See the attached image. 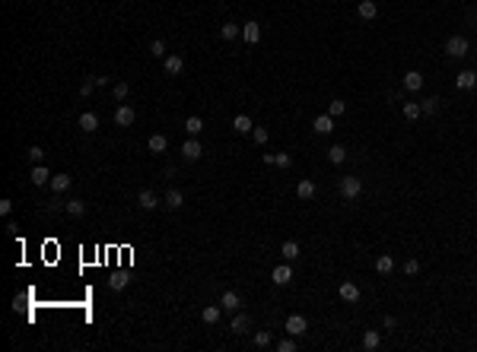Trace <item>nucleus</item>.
<instances>
[{"label": "nucleus", "mask_w": 477, "mask_h": 352, "mask_svg": "<svg viewBox=\"0 0 477 352\" xmlns=\"http://www.w3.org/2000/svg\"><path fill=\"white\" fill-rule=\"evenodd\" d=\"M446 54H449V57H465V54H468V38L465 35H452L446 42Z\"/></svg>", "instance_id": "nucleus-1"}, {"label": "nucleus", "mask_w": 477, "mask_h": 352, "mask_svg": "<svg viewBox=\"0 0 477 352\" xmlns=\"http://www.w3.org/2000/svg\"><path fill=\"white\" fill-rule=\"evenodd\" d=\"M360 191H363V181L360 178H353V175H350V178H340V194H344L347 200H357Z\"/></svg>", "instance_id": "nucleus-2"}, {"label": "nucleus", "mask_w": 477, "mask_h": 352, "mask_svg": "<svg viewBox=\"0 0 477 352\" xmlns=\"http://www.w3.org/2000/svg\"><path fill=\"white\" fill-rule=\"evenodd\" d=\"M306 330H309V321L302 314H290V317H286V333H290V336H302Z\"/></svg>", "instance_id": "nucleus-3"}, {"label": "nucleus", "mask_w": 477, "mask_h": 352, "mask_svg": "<svg viewBox=\"0 0 477 352\" xmlns=\"http://www.w3.org/2000/svg\"><path fill=\"white\" fill-rule=\"evenodd\" d=\"M181 155H185L188 162H194V159H200V155H204V150H200V143H197V137H188L185 143H181Z\"/></svg>", "instance_id": "nucleus-4"}, {"label": "nucleus", "mask_w": 477, "mask_h": 352, "mask_svg": "<svg viewBox=\"0 0 477 352\" xmlns=\"http://www.w3.org/2000/svg\"><path fill=\"white\" fill-rule=\"evenodd\" d=\"M242 38H245L248 45H258L261 42V25L254 23V19H248V23L242 25Z\"/></svg>", "instance_id": "nucleus-5"}, {"label": "nucleus", "mask_w": 477, "mask_h": 352, "mask_svg": "<svg viewBox=\"0 0 477 352\" xmlns=\"http://www.w3.org/2000/svg\"><path fill=\"white\" fill-rule=\"evenodd\" d=\"M51 178H55V175H51V172H48L45 165H35V168H32V175H29V181H32L35 187H45V184H51Z\"/></svg>", "instance_id": "nucleus-6"}, {"label": "nucleus", "mask_w": 477, "mask_h": 352, "mask_svg": "<svg viewBox=\"0 0 477 352\" xmlns=\"http://www.w3.org/2000/svg\"><path fill=\"white\" fill-rule=\"evenodd\" d=\"M134 121H137V114H134V108H127V105H118V111H115V124H118V127H131Z\"/></svg>", "instance_id": "nucleus-7"}, {"label": "nucleus", "mask_w": 477, "mask_h": 352, "mask_svg": "<svg viewBox=\"0 0 477 352\" xmlns=\"http://www.w3.org/2000/svg\"><path fill=\"white\" fill-rule=\"evenodd\" d=\"M274 286H286V282L293 279V270H290V263H280V267H274Z\"/></svg>", "instance_id": "nucleus-8"}, {"label": "nucleus", "mask_w": 477, "mask_h": 352, "mask_svg": "<svg viewBox=\"0 0 477 352\" xmlns=\"http://www.w3.org/2000/svg\"><path fill=\"white\" fill-rule=\"evenodd\" d=\"M404 89H407V92H420V89H423V73L407 70V73H404Z\"/></svg>", "instance_id": "nucleus-9"}, {"label": "nucleus", "mask_w": 477, "mask_h": 352, "mask_svg": "<svg viewBox=\"0 0 477 352\" xmlns=\"http://www.w3.org/2000/svg\"><path fill=\"white\" fill-rule=\"evenodd\" d=\"M77 124H80V130H86V133H96V130H99V118H96L92 111H83Z\"/></svg>", "instance_id": "nucleus-10"}, {"label": "nucleus", "mask_w": 477, "mask_h": 352, "mask_svg": "<svg viewBox=\"0 0 477 352\" xmlns=\"http://www.w3.org/2000/svg\"><path fill=\"white\" fill-rule=\"evenodd\" d=\"M340 299L357 304L360 302V286H357V282H340Z\"/></svg>", "instance_id": "nucleus-11"}, {"label": "nucleus", "mask_w": 477, "mask_h": 352, "mask_svg": "<svg viewBox=\"0 0 477 352\" xmlns=\"http://www.w3.org/2000/svg\"><path fill=\"white\" fill-rule=\"evenodd\" d=\"M163 64H166V73H169V76H178V73L185 70V60H181L178 54H169V57H163Z\"/></svg>", "instance_id": "nucleus-12"}, {"label": "nucleus", "mask_w": 477, "mask_h": 352, "mask_svg": "<svg viewBox=\"0 0 477 352\" xmlns=\"http://www.w3.org/2000/svg\"><path fill=\"white\" fill-rule=\"evenodd\" d=\"M312 127H315V133H325V137H328V133H334V118H331V114H318Z\"/></svg>", "instance_id": "nucleus-13"}, {"label": "nucleus", "mask_w": 477, "mask_h": 352, "mask_svg": "<svg viewBox=\"0 0 477 352\" xmlns=\"http://www.w3.org/2000/svg\"><path fill=\"white\" fill-rule=\"evenodd\" d=\"M357 13H360V19H375L379 16V6H375V0H360Z\"/></svg>", "instance_id": "nucleus-14"}, {"label": "nucleus", "mask_w": 477, "mask_h": 352, "mask_svg": "<svg viewBox=\"0 0 477 352\" xmlns=\"http://www.w3.org/2000/svg\"><path fill=\"white\" fill-rule=\"evenodd\" d=\"M455 83H458V89L468 92V89H474V86H477V73H474V70H461Z\"/></svg>", "instance_id": "nucleus-15"}, {"label": "nucleus", "mask_w": 477, "mask_h": 352, "mask_svg": "<svg viewBox=\"0 0 477 352\" xmlns=\"http://www.w3.org/2000/svg\"><path fill=\"white\" fill-rule=\"evenodd\" d=\"M166 206H169V209L185 206V194H181L178 187H169V194H166Z\"/></svg>", "instance_id": "nucleus-16"}, {"label": "nucleus", "mask_w": 477, "mask_h": 352, "mask_svg": "<svg viewBox=\"0 0 477 352\" xmlns=\"http://www.w3.org/2000/svg\"><path fill=\"white\" fill-rule=\"evenodd\" d=\"M296 197H299V200H312V197H315V184H312L309 178H302L299 184H296Z\"/></svg>", "instance_id": "nucleus-17"}, {"label": "nucleus", "mask_w": 477, "mask_h": 352, "mask_svg": "<svg viewBox=\"0 0 477 352\" xmlns=\"http://www.w3.org/2000/svg\"><path fill=\"white\" fill-rule=\"evenodd\" d=\"M392 270H394V260H392V257H388V254H379V257H375V273L388 276V273H392Z\"/></svg>", "instance_id": "nucleus-18"}, {"label": "nucleus", "mask_w": 477, "mask_h": 352, "mask_svg": "<svg viewBox=\"0 0 477 352\" xmlns=\"http://www.w3.org/2000/svg\"><path fill=\"white\" fill-rule=\"evenodd\" d=\"M140 206H143V209H156L159 206V197H156V194H153V191H146V187H143V191H140Z\"/></svg>", "instance_id": "nucleus-19"}, {"label": "nucleus", "mask_w": 477, "mask_h": 352, "mask_svg": "<svg viewBox=\"0 0 477 352\" xmlns=\"http://www.w3.org/2000/svg\"><path fill=\"white\" fill-rule=\"evenodd\" d=\"M200 130H204V121H200L197 114H191V118L185 121V133H188V137H197Z\"/></svg>", "instance_id": "nucleus-20"}, {"label": "nucleus", "mask_w": 477, "mask_h": 352, "mask_svg": "<svg viewBox=\"0 0 477 352\" xmlns=\"http://www.w3.org/2000/svg\"><path fill=\"white\" fill-rule=\"evenodd\" d=\"M401 111H404L407 121H417L420 114H423V108H420V101H404V105H401Z\"/></svg>", "instance_id": "nucleus-21"}, {"label": "nucleus", "mask_w": 477, "mask_h": 352, "mask_svg": "<svg viewBox=\"0 0 477 352\" xmlns=\"http://www.w3.org/2000/svg\"><path fill=\"white\" fill-rule=\"evenodd\" d=\"M223 311H239V304H242V299H239V292H223Z\"/></svg>", "instance_id": "nucleus-22"}, {"label": "nucleus", "mask_w": 477, "mask_h": 352, "mask_svg": "<svg viewBox=\"0 0 477 352\" xmlns=\"http://www.w3.org/2000/svg\"><path fill=\"white\" fill-rule=\"evenodd\" d=\"M67 187H70V175H55V178H51V191L55 194H64Z\"/></svg>", "instance_id": "nucleus-23"}, {"label": "nucleus", "mask_w": 477, "mask_h": 352, "mask_svg": "<svg viewBox=\"0 0 477 352\" xmlns=\"http://www.w3.org/2000/svg\"><path fill=\"white\" fill-rule=\"evenodd\" d=\"M220 314H223V304H210V308H204V324H217L220 321Z\"/></svg>", "instance_id": "nucleus-24"}, {"label": "nucleus", "mask_w": 477, "mask_h": 352, "mask_svg": "<svg viewBox=\"0 0 477 352\" xmlns=\"http://www.w3.org/2000/svg\"><path fill=\"white\" fill-rule=\"evenodd\" d=\"M146 146H150V152H166L169 140H166L163 133H153V137H150V143H146Z\"/></svg>", "instance_id": "nucleus-25"}, {"label": "nucleus", "mask_w": 477, "mask_h": 352, "mask_svg": "<svg viewBox=\"0 0 477 352\" xmlns=\"http://www.w3.org/2000/svg\"><path fill=\"white\" fill-rule=\"evenodd\" d=\"M220 35H223V42H232V38H239V35H242V29H239L236 23H223Z\"/></svg>", "instance_id": "nucleus-26"}, {"label": "nucleus", "mask_w": 477, "mask_h": 352, "mask_svg": "<svg viewBox=\"0 0 477 352\" xmlns=\"http://www.w3.org/2000/svg\"><path fill=\"white\" fill-rule=\"evenodd\" d=\"M232 127H236L239 133H252L254 130V124H252V118H248V114H239V118L232 121Z\"/></svg>", "instance_id": "nucleus-27"}, {"label": "nucleus", "mask_w": 477, "mask_h": 352, "mask_svg": "<svg viewBox=\"0 0 477 352\" xmlns=\"http://www.w3.org/2000/svg\"><path fill=\"white\" fill-rule=\"evenodd\" d=\"M379 343H382L379 330H366V333H363V346L366 349H379Z\"/></svg>", "instance_id": "nucleus-28"}, {"label": "nucleus", "mask_w": 477, "mask_h": 352, "mask_svg": "<svg viewBox=\"0 0 477 352\" xmlns=\"http://www.w3.org/2000/svg\"><path fill=\"white\" fill-rule=\"evenodd\" d=\"M280 254H283V260H296V257H299V245H296V241H283Z\"/></svg>", "instance_id": "nucleus-29"}, {"label": "nucleus", "mask_w": 477, "mask_h": 352, "mask_svg": "<svg viewBox=\"0 0 477 352\" xmlns=\"http://www.w3.org/2000/svg\"><path fill=\"white\" fill-rule=\"evenodd\" d=\"M328 159H331L334 165H340V162L347 159V150H344V146H340V143H337V146H331V150H328Z\"/></svg>", "instance_id": "nucleus-30"}, {"label": "nucleus", "mask_w": 477, "mask_h": 352, "mask_svg": "<svg viewBox=\"0 0 477 352\" xmlns=\"http://www.w3.org/2000/svg\"><path fill=\"white\" fill-rule=\"evenodd\" d=\"M229 327H232V333H245V330H248V314H236Z\"/></svg>", "instance_id": "nucleus-31"}, {"label": "nucleus", "mask_w": 477, "mask_h": 352, "mask_svg": "<svg viewBox=\"0 0 477 352\" xmlns=\"http://www.w3.org/2000/svg\"><path fill=\"white\" fill-rule=\"evenodd\" d=\"M274 343V336H271V330H258V333H254V346L258 349H264V346H271Z\"/></svg>", "instance_id": "nucleus-32"}, {"label": "nucleus", "mask_w": 477, "mask_h": 352, "mask_svg": "<svg viewBox=\"0 0 477 352\" xmlns=\"http://www.w3.org/2000/svg\"><path fill=\"white\" fill-rule=\"evenodd\" d=\"M127 282H131V279H127V273H115V276L109 279V286L115 289V292H121V289H127Z\"/></svg>", "instance_id": "nucleus-33"}, {"label": "nucleus", "mask_w": 477, "mask_h": 352, "mask_svg": "<svg viewBox=\"0 0 477 352\" xmlns=\"http://www.w3.org/2000/svg\"><path fill=\"white\" fill-rule=\"evenodd\" d=\"M347 111V101L344 99H334L331 105H328V114H331V118H337V114H344Z\"/></svg>", "instance_id": "nucleus-34"}, {"label": "nucleus", "mask_w": 477, "mask_h": 352, "mask_svg": "<svg viewBox=\"0 0 477 352\" xmlns=\"http://www.w3.org/2000/svg\"><path fill=\"white\" fill-rule=\"evenodd\" d=\"M67 213H70V216H83L86 213V203L83 200H67Z\"/></svg>", "instance_id": "nucleus-35"}, {"label": "nucleus", "mask_w": 477, "mask_h": 352, "mask_svg": "<svg viewBox=\"0 0 477 352\" xmlns=\"http://www.w3.org/2000/svg\"><path fill=\"white\" fill-rule=\"evenodd\" d=\"M150 54H153V57H169V51H166V42H159V38H156V42H150Z\"/></svg>", "instance_id": "nucleus-36"}, {"label": "nucleus", "mask_w": 477, "mask_h": 352, "mask_svg": "<svg viewBox=\"0 0 477 352\" xmlns=\"http://www.w3.org/2000/svg\"><path fill=\"white\" fill-rule=\"evenodd\" d=\"M26 155H29L35 165H42V162H45V150H42V146H29V152H26Z\"/></svg>", "instance_id": "nucleus-37"}, {"label": "nucleus", "mask_w": 477, "mask_h": 352, "mask_svg": "<svg viewBox=\"0 0 477 352\" xmlns=\"http://www.w3.org/2000/svg\"><path fill=\"white\" fill-rule=\"evenodd\" d=\"M420 108H423V114H436V111H439V99H426V101H420Z\"/></svg>", "instance_id": "nucleus-38"}, {"label": "nucleus", "mask_w": 477, "mask_h": 352, "mask_svg": "<svg viewBox=\"0 0 477 352\" xmlns=\"http://www.w3.org/2000/svg\"><path fill=\"white\" fill-rule=\"evenodd\" d=\"M92 89H96V76H89V79H83V86H80V96H92Z\"/></svg>", "instance_id": "nucleus-39"}, {"label": "nucleus", "mask_w": 477, "mask_h": 352, "mask_svg": "<svg viewBox=\"0 0 477 352\" xmlns=\"http://www.w3.org/2000/svg\"><path fill=\"white\" fill-rule=\"evenodd\" d=\"M252 137H254V143H267V137H271V133H267V127H254Z\"/></svg>", "instance_id": "nucleus-40"}, {"label": "nucleus", "mask_w": 477, "mask_h": 352, "mask_svg": "<svg viewBox=\"0 0 477 352\" xmlns=\"http://www.w3.org/2000/svg\"><path fill=\"white\" fill-rule=\"evenodd\" d=\"M127 92H131V86H127V83H115V99H118V101H124Z\"/></svg>", "instance_id": "nucleus-41"}, {"label": "nucleus", "mask_w": 477, "mask_h": 352, "mask_svg": "<svg viewBox=\"0 0 477 352\" xmlns=\"http://www.w3.org/2000/svg\"><path fill=\"white\" fill-rule=\"evenodd\" d=\"M404 273H407V276H417V273H420V260H414V257H411V260L404 263Z\"/></svg>", "instance_id": "nucleus-42"}, {"label": "nucleus", "mask_w": 477, "mask_h": 352, "mask_svg": "<svg viewBox=\"0 0 477 352\" xmlns=\"http://www.w3.org/2000/svg\"><path fill=\"white\" fill-rule=\"evenodd\" d=\"M290 155H286V152H274V165H280V168H286V165H290Z\"/></svg>", "instance_id": "nucleus-43"}, {"label": "nucleus", "mask_w": 477, "mask_h": 352, "mask_svg": "<svg viewBox=\"0 0 477 352\" xmlns=\"http://www.w3.org/2000/svg\"><path fill=\"white\" fill-rule=\"evenodd\" d=\"M277 349H280V352H293V349H296V343H293V340H280Z\"/></svg>", "instance_id": "nucleus-44"}, {"label": "nucleus", "mask_w": 477, "mask_h": 352, "mask_svg": "<svg viewBox=\"0 0 477 352\" xmlns=\"http://www.w3.org/2000/svg\"><path fill=\"white\" fill-rule=\"evenodd\" d=\"M0 213H3V216H10V213H13V200H6V197L0 200Z\"/></svg>", "instance_id": "nucleus-45"}, {"label": "nucleus", "mask_w": 477, "mask_h": 352, "mask_svg": "<svg viewBox=\"0 0 477 352\" xmlns=\"http://www.w3.org/2000/svg\"><path fill=\"white\" fill-rule=\"evenodd\" d=\"M382 324H385V330H392V327H398V317H392V314H388Z\"/></svg>", "instance_id": "nucleus-46"}]
</instances>
